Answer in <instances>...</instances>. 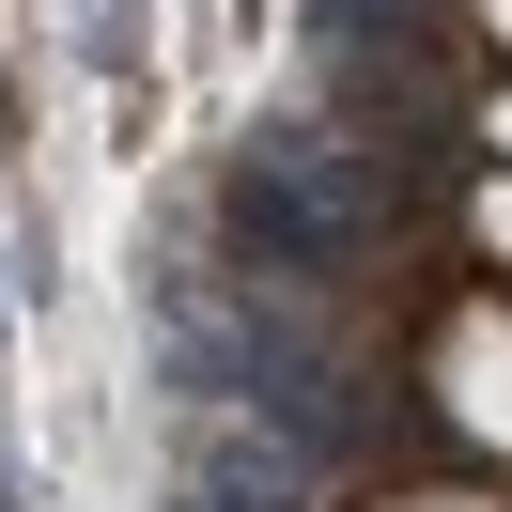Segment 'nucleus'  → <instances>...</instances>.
<instances>
[{"instance_id":"obj_1","label":"nucleus","mask_w":512,"mask_h":512,"mask_svg":"<svg viewBox=\"0 0 512 512\" xmlns=\"http://www.w3.org/2000/svg\"><path fill=\"white\" fill-rule=\"evenodd\" d=\"M218 218H233V249H249V264H280V280H326V264L373 233V171H357L326 125H264L249 156H233Z\"/></svg>"}]
</instances>
